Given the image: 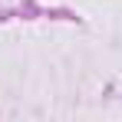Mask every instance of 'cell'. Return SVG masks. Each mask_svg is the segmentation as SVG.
Listing matches in <instances>:
<instances>
[]
</instances>
